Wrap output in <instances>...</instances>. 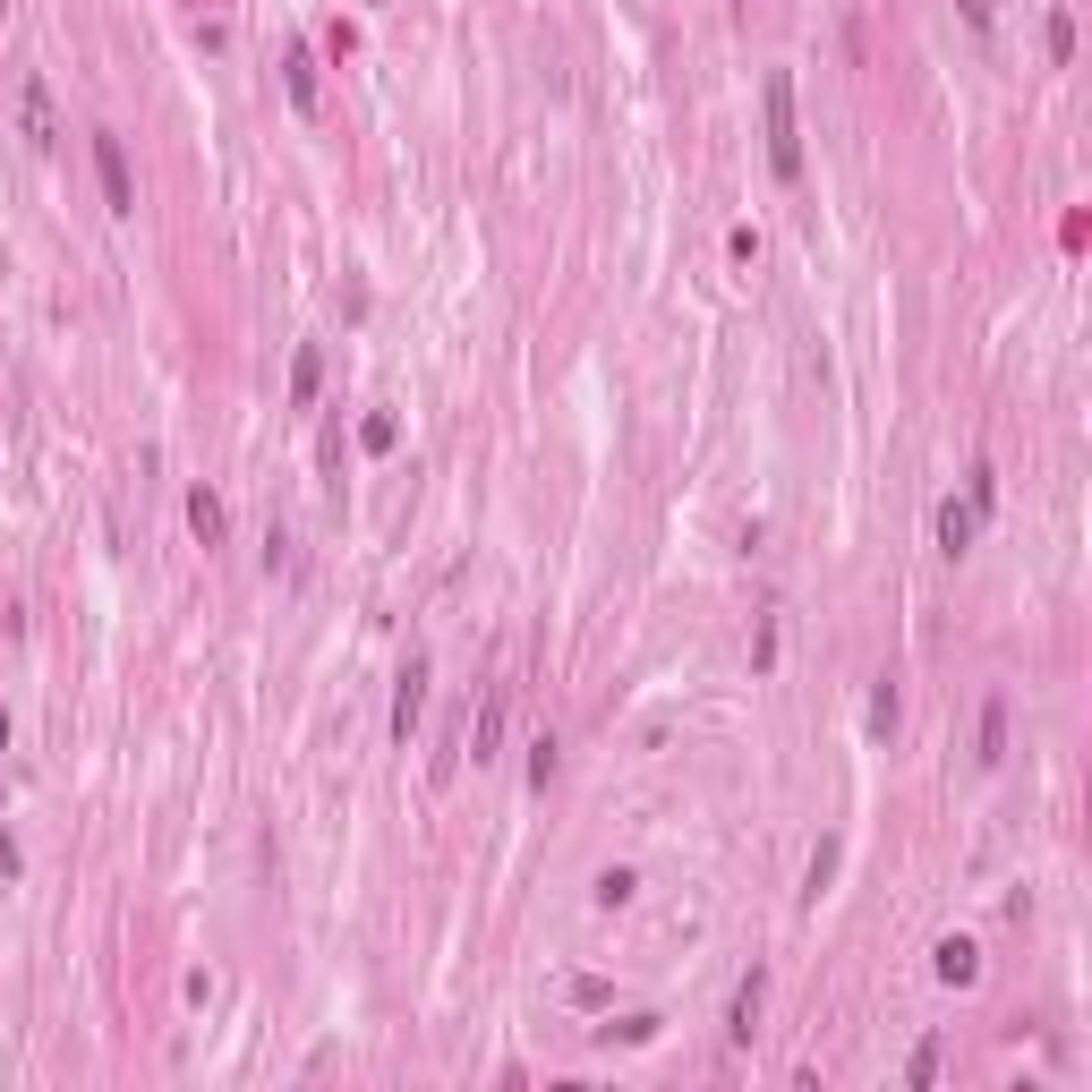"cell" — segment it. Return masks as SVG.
<instances>
[{
    "mask_svg": "<svg viewBox=\"0 0 1092 1092\" xmlns=\"http://www.w3.org/2000/svg\"><path fill=\"white\" fill-rule=\"evenodd\" d=\"M751 1024H760V973L734 990V1041H751Z\"/></svg>",
    "mask_w": 1092,
    "mask_h": 1092,
    "instance_id": "9c48e42d",
    "label": "cell"
},
{
    "mask_svg": "<svg viewBox=\"0 0 1092 1092\" xmlns=\"http://www.w3.org/2000/svg\"><path fill=\"white\" fill-rule=\"evenodd\" d=\"M282 77H290V103H299V112H316V60H308L299 43H290V60H282Z\"/></svg>",
    "mask_w": 1092,
    "mask_h": 1092,
    "instance_id": "8992f818",
    "label": "cell"
},
{
    "mask_svg": "<svg viewBox=\"0 0 1092 1092\" xmlns=\"http://www.w3.org/2000/svg\"><path fill=\"white\" fill-rule=\"evenodd\" d=\"M95 162H103V197H112V214H137V180H128V154H120L112 128L95 137Z\"/></svg>",
    "mask_w": 1092,
    "mask_h": 1092,
    "instance_id": "3957f363",
    "label": "cell"
},
{
    "mask_svg": "<svg viewBox=\"0 0 1092 1092\" xmlns=\"http://www.w3.org/2000/svg\"><path fill=\"white\" fill-rule=\"evenodd\" d=\"M419 718H427V657H410V666H401V683H393V742H410Z\"/></svg>",
    "mask_w": 1092,
    "mask_h": 1092,
    "instance_id": "7a4b0ae2",
    "label": "cell"
},
{
    "mask_svg": "<svg viewBox=\"0 0 1092 1092\" xmlns=\"http://www.w3.org/2000/svg\"><path fill=\"white\" fill-rule=\"evenodd\" d=\"M188 521H197V538H205V547H223V504H214L205 486L188 495Z\"/></svg>",
    "mask_w": 1092,
    "mask_h": 1092,
    "instance_id": "ba28073f",
    "label": "cell"
},
{
    "mask_svg": "<svg viewBox=\"0 0 1092 1092\" xmlns=\"http://www.w3.org/2000/svg\"><path fill=\"white\" fill-rule=\"evenodd\" d=\"M17 112H26V145H60V120H52V86L43 77H26V95H17Z\"/></svg>",
    "mask_w": 1092,
    "mask_h": 1092,
    "instance_id": "277c9868",
    "label": "cell"
},
{
    "mask_svg": "<svg viewBox=\"0 0 1092 1092\" xmlns=\"http://www.w3.org/2000/svg\"><path fill=\"white\" fill-rule=\"evenodd\" d=\"M768 162H777V180H803V137H794V86L768 69Z\"/></svg>",
    "mask_w": 1092,
    "mask_h": 1092,
    "instance_id": "6da1fadb",
    "label": "cell"
},
{
    "mask_svg": "<svg viewBox=\"0 0 1092 1092\" xmlns=\"http://www.w3.org/2000/svg\"><path fill=\"white\" fill-rule=\"evenodd\" d=\"M998 742H1007V709H990V718H981V760H998Z\"/></svg>",
    "mask_w": 1092,
    "mask_h": 1092,
    "instance_id": "8fae6325",
    "label": "cell"
},
{
    "mask_svg": "<svg viewBox=\"0 0 1092 1092\" xmlns=\"http://www.w3.org/2000/svg\"><path fill=\"white\" fill-rule=\"evenodd\" d=\"M939 547H948V555H965V547H973V512H965V504H939Z\"/></svg>",
    "mask_w": 1092,
    "mask_h": 1092,
    "instance_id": "52a82bcc",
    "label": "cell"
},
{
    "mask_svg": "<svg viewBox=\"0 0 1092 1092\" xmlns=\"http://www.w3.org/2000/svg\"><path fill=\"white\" fill-rule=\"evenodd\" d=\"M504 700H512V692H504V683H486V709H479V734H470V742H479V760H495V742H504Z\"/></svg>",
    "mask_w": 1092,
    "mask_h": 1092,
    "instance_id": "5b68a950",
    "label": "cell"
},
{
    "mask_svg": "<svg viewBox=\"0 0 1092 1092\" xmlns=\"http://www.w3.org/2000/svg\"><path fill=\"white\" fill-rule=\"evenodd\" d=\"M939 981H973V948H965V939L939 948Z\"/></svg>",
    "mask_w": 1092,
    "mask_h": 1092,
    "instance_id": "30bf717a",
    "label": "cell"
},
{
    "mask_svg": "<svg viewBox=\"0 0 1092 1092\" xmlns=\"http://www.w3.org/2000/svg\"><path fill=\"white\" fill-rule=\"evenodd\" d=\"M965 26H981V34H990V0H965Z\"/></svg>",
    "mask_w": 1092,
    "mask_h": 1092,
    "instance_id": "7c38bea8",
    "label": "cell"
}]
</instances>
